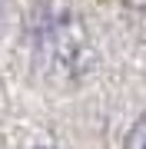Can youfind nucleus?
Wrapping results in <instances>:
<instances>
[{
  "label": "nucleus",
  "mask_w": 146,
  "mask_h": 149,
  "mask_svg": "<svg viewBox=\"0 0 146 149\" xmlns=\"http://www.w3.org/2000/svg\"><path fill=\"white\" fill-rule=\"evenodd\" d=\"M126 149H146V116L130 129V136H126Z\"/></svg>",
  "instance_id": "nucleus-1"
}]
</instances>
